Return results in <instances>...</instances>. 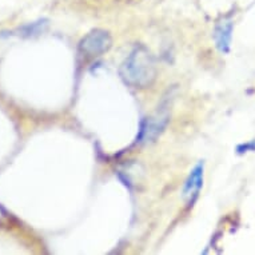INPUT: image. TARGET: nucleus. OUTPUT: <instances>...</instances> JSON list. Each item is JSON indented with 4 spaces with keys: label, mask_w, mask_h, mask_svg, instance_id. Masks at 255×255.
Instances as JSON below:
<instances>
[{
    "label": "nucleus",
    "mask_w": 255,
    "mask_h": 255,
    "mask_svg": "<svg viewBox=\"0 0 255 255\" xmlns=\"http://www.w3.org/2000/svg\"><path fill=\"white\" fill-rule=\"evenodd\" d=\"M203 184V163H198L190 172L183 187V197L188 199L190 203L195 201Z\"/></svg>",
    "instance_id": "3"
},
{
    "label": "nucleus",
    "mask_w": 255,
    "mask_h": 255,
    "mask_svg": "<svg viewBox=\"0 0 255 255\" xmlns=\"http://www.w3.org/2000/svg\"><path fill=\"white\" fill-rule=\"evenodd\" d=\"M43 25H46V21H35V23H31V24L24 25L21 31L24 32V35L29 36V35H34V34H39L40 31H43Z\"/></svg>",
    "instance_id": "6"
},
{
    "label": "nucleus",
    "mask_w": 255,
    "mask_h": 255,
    "mask_svg": "<svg viewBox=\"0 0 255 255\" xmlns=\"http://www.w3.org/2000/svg\"><path fill=\"white\" fill-rule=\"evenodd\" d=\"M168 114L167 110H160L155 114L154 117H151L146 123V127L142 130V138L143 140H154L158 136L162 130L164 128V126L167 123Z\"/></svg>",
    "instance_id": "4"
},
{
    "label": "nucleus",
    "mask_w": 255,
    "mask_h": 255,
    "mask_svg": "<svg viewBox=\"0 0 255 255\" xmlns=\"http://www.w3.org/2000/svg\"><path fill=\"white\" fill-rule=\"evenodd\" d=\"M119 74L131 87H150L156 79V66L150 51L143 46L136 47L122 63Z\"/></svg>",
    "instance_id": "1"
},
{
    "label": "nucleus",
    "mask_w": 255,
    "mask_h": 255,
    "mask_svg": "<svg viewBox=\"0 0 255 255\" xmlns=\"http://www.w3.org/2000/svg\"><path fill=\"white\" fill-rule=\"evenodd\" d=\"M231 38H233V20L231 19H223L219 21L214 31V39L218 50L226 54L230 50Z\"/></svg>",
    "instance_id": "5"
},
{
    "label": "nucleus",
    "mask_w": 255,
    "mask_h": 255,
    "mask_svg": "<svg viewBox=\"0 0 255 255\" xmlns=\"http://www.w3.org/2000/svg\"><path fill=\"white\" fill-rule=\"evenodd\" d=\"M113 39L105 29H94L80 40L79 50L87 56H99L110 50Z\"/></svg>",
    "instance_id": "2"
}]
</instances>
